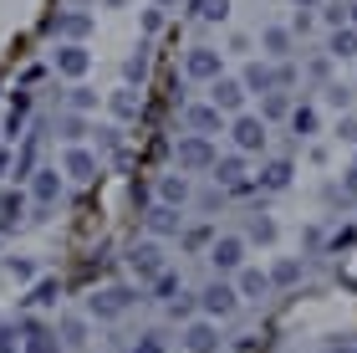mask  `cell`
Wrapping results in <instances>:
<instances>
[{"instance_id": "cell-37", "label": "cell", "mask_w": 357, "mask_h": 353, "mask_svg": "<svg viewBox=\"0 0 357 353\" xmlns=\"http://www.w3.org/2000/svg\"><path fill=\"white\" fill-rule=\"evenodd\" d=\"M6 271H10V277H15V282H31V277H36V266H31V261H15V256H10V261H6Z\"/></svg>"}, {"instance_id": "cell-35", "label": "cell", "mask_w": 357, "mask_h": 353, "mask_svg": "<svg viewBox=\"0 0 357 353\" xmlns=\"http://www.w3.org/2000/svg\"><path fill=\"white\" fill-rule=\"evenodd\" d=\"M82 134H87V123L77 118V113H72V118H61V138H67V143H77Z\"/></svg>"}, {"instance_id": "cell-17", "label": "cell", "mask_w": 357, "mask_h": 353, "mask_svg": "<svg viewBox=\"0 0 357 353\" xmlns=\"http://www.w3.org/2000/svg\"><path fill=\"white\" fill-rule=\"evenodd\" d=\"M52 31H56L61 41H82L87 31H92V15L87 10H67V15H56V21H52Z\"/></svg>"}, {"instance_id": "cell-15", "label": "cell", "mask_w": 357, "mask_h": 353, "mask_svg": "<svg viewBox=\"0 0 357 353\" xmlns=\"http://www.w3.org/2000/svg\"><path fill=\"white\" fill-rule=\"evenodd\" d=\"M215 180L230 185V189H245V154H215Z\"/></svg>"}, {"instance_id": "cell-45", "label": "cell", "mask_w": 357, "mask_h": 353, "mask_svg": "<svg viewBox=\"0 0 357 353\" xmlns=\"http://www.w3.org/2000/svg\"><path fill=\"white\" fill-rule=\"evenodd\" d=\"M153 6H164V10H169V6H178V0H153Z\"/></svg>"}, {"instance_id": "cell-26", "label": "cell", "mask_w": 357, "mask_h": 353, "mask_svg": "<svg viewBox=\"0 0 357 353\" xmlns=\"http://www.w3.org/2000/svg\"><path fill=\"white\" fill-rule=\"evenodd\" d=\"M261 185H266V189H286V185H291V164H286V159H275V164H266Z\"/></svg>"}, {"instance_id": "cell-34", "label": "cell", "mask_w": 357, "mask_h": 353, "mask_svg": "<svg viewBox=\"0 0 357 353\" xmlns=\"http://www.w3.org/2000/svg\"><path fill=\"white\" fill-rule=\"evenodd\" d=\"M250 240H275V220L255 215V220H250Z\"/></svg>"}, {"instance_id": "cell-22", "label": "cell", "mask_w": 357, "mask_h": 353, "mask_svg": "<svg viewBox=\"0 0 357 353\" xmlns=\"http://www.w3.org/2000/svg\"><path fill=\"white\" fill-rule=\"evenodd\" d=\"M158 200L164 205H184L189 200V180L184 174H164V180H158Z\"/></svg>"}, {"instance_id": "cell-18", "label": "cell", "mask_w": 357, "mask_h": 353, "mask_svg": "<svg viewBox=\"0 0 357 353\" xmlns=\"http://www.w3.org/2000/svg\"><path fill=\"white\" fill-rule=\"evenodd\" d=\"M21 215H26V195L21 189H0V236L21 226Z\"/></svg>"}, {"instance_id": "cell-13", "label": "cell", "mask_w": 357, "mask_h": 353, "mask_svg": "<svg viewBox=\"0 0 357 353\" xmlns=\"http://www.w3.org/2000/svg\"><path fill=\"white\" fill-rule=\"evenodd\" d=\"M128 266H133L143 282H153L158 271H164V251H158L153 240H138V246H133V256H128Z\"/></svg>"}, {"instance_id": "cell-21", "label": "cell", "mask_w": 357, "mask_h": 353, "mask_svg": "<svg viewBox=\"0 0 357 353\" xmlns=\"http://www.w3.org/2000/svg\"><path fill=\"white\" fill-rule=\"evenodd\" d=\"M327 57H337V62H347V57H357V26H332Z\"/></svg>"}, {"instance_id": "cell-2", "label": "cell", "mask_w": 357, "mask_h": 353, "mask_svg": "<svg viewBox=\"0 0 357 353\" xmlns=\"http://www.w3.org/2000/svg\"><path fill=\"white\" fill-rule=\"evenodd\" d=\"M230 138H235V149H240V154H261V149H266V118H255V113H235Z\"/></svg>"}, {"instance_id": "cell-12", "label": "cell", "mask_w": 357, "mask_h": 353, "mask_svg": "<svg viewBox=\"0 0 357 353\" xmlns=\"http://www.w3.org/2000/svg\"><path fill=\"white\" fill-rule=\"evenodd\" d=\"M61 174H67V180H77V185H92L97 180V154H87V149H72L61 154Z\"/></svg>"}, {"instance_id": "cell-10", "label": "cell", "mask_w": 357, "mask_h": 353, "mask_svg": "<svg viewBox=\"0 0 357 353\" xmlns=\"http://www.w3.org/2000/svg\"><path fill=\"white\" fill-rule=\"evenodd\" d=\"M87 67H92V52H87L82 41L56 46V72H61V77H72V82H77V77H87Z\"/></svg>"}, {"instance_id": "cell-40", "label": "cell", "mask_w": 357, "mask_h": 353, "mask_svg": "<svg viewBox=\"0 0 357 353\" xmlns=\"http://www.w3.org/2000/svg\"><path fill=\"white\" fill-rule=\"evenodd\" d=\"M158 26H164V6H158V10H149V15H143V31H158Z\"/></svg>"}, {"instance_id": "cell-24", "label": "cell", "mask_w": 357, "mask_h": 353, "mask_svg": "<svg viewBox=\"0 0 357 353\" xmlns=\"http://www.w3.org/2000/svg\"><path fill=\"white\" fill-rule=\"evenodd\" d=\"M261 46H266V57H291V31L286 26H266Z\"/></svg>"}, {"instance_id": "cell-16", "label": "cell", "mask_w": 357, "mask_h": 353, "mask_svg": "<svg viewBox=\"0 0 357 353\" xmlns=\"http://www.w3.org/2000/svg\"><path fill=\"white\" fill-rule=\"evenodd\" d=\"M235 292L250 297V302H261V297L271 292V277H266V271H255V266H240V271H235Z\"/></svg>"}, {"instance_id": "cell-42", "label": "cell", "mask_w": 357, "mask_h": 353, "mask_svg": "<svg viewBox=\"0 0 357 353\" xmlns=\"http://www.w3.org/2000/svg\"><path fill=\"white\" fill-rule=\"evenodd\" d=\"M342 189H347V195L357 200V169H347V180H342Z\"/></svg>"}, {"instance_id": "cell-5", "label": "cell", "mask_w": 357, "mask_h": 353, "mask_svg": "<svg viewBox=\"0 0 357 353\" xmlns=\"http://www.w3.org/2000/svg\"><path fill=\"white\" fill-rule=\"evenodd\" d=\"M209 266H215L220 277L240 271V266H245V240H240V236H220L215 246H209Z\"/></svg>"}, {"instance_id": "cell-11", "label": "cell", "mask_w": 357, "mask_h": 353, "mask_svg": "<svg viewBox=\"0 0 357 353\" xmlns=\"http://www.w3.org/2000/svg\"><path fill=\"white\" fill-rule=\"evenodd\" d=\"M184 123H189V134H225V113L215 103H189Z\"/></svg>"}, {"instance_id": "cell-30", "label": "cell", "mask_w": 357, "mask_h": 353, "mask_svg": "<svg viewBox=\"0 0 357 353\" xmlns=\"http://www.w3.org/2000/svg\"><path fill=\"white\" fill-rule=\"evenodd\" d=\"M67 103H72V113H92V108H97V92H92V87H72Z\"/></svg>"}, {"instance_id": "cell-43", "label": "cell", "mask_w": 357, "mask_h": 353, "mask_svg": "<svg viewBox=\"0 0 357 353\" xmlns=\"http://www.w3.org/2000/svg\"><path fill=\"white\" fill-rule=\"evenodd\" d=\"M327 353H357V343H337V348H327Z\"/></svg>"}, {"instance_id": "cell-36", "label": "cell", "mask_w": 357, "mask_h": 353, "mask_svg": "<svg viewBox=\"0 0 357 353\" xmlns=\"http://www.w3.org/2000/svg\"><path fill=\"white\" fill-rule=\"evenodd\" d=\"M174 287H178V277H174V271L164 266V271L153 277V292H158V297H174Z\"/></svg>"}, {"instance_id": "cell-1", "label": "cell", "mask_w": 357, "mask_h": 353, "mask_svg": "<svg viewBox=\"0 0 357 353\" xmlns=\"http://www.w3.org/2000/svg\"><path fill=\"white\" fill-rule=\"evenodd\" d=\"M138 302V292L133 287H102V292H92L87 297V312L97 317V323H112V317H123L128 308Z\"/></svg>"}, {"instance_id": "cell-19", "label": "cell", "mask_w": 357, "mask_h": 353, "mask_svg": "<svg viewBox=\"0 0 357 353\" xmlns=\"http://www.w3.org/2000/svg\"><path fill=\"white\" fill-rule=\"evenodd\" d=\"M178 226H184L178 205H164V200H158L153 210H149V231H153V236H178Z\"/></svg>"}, {"instance_id": "cell-39", "label": "cell", "mask_w": 357, "mask_h": 353, "mask_svg": "<svg viewBox=\"0 0 357 353\" xmlns=\"http://www.w3.org/2000/svg\"><path fill=\"white\" fill-rule=\"evenodd\" d=\"M337 138H347V143H357V118H342V123H337Z\"/></svg>"}, {"instance_id": "cell-20", "label": "cell", "mask_w": 357, "mask_h": 353, "mask_svg": "<svg viewBox=\"0 0 357 353\" xmlns=\"http://www.w3.org/2000/svg\"><path fill=\"white\" fill-rule=\"evenodd\" d=\"M107 108H112V118H123V123H133L138 118V108H143V98H138V92L133 87H118V92H112V98H107Z\"/></svg>"}, {"instance_id": "cell-27", "label": "cell", "mask_w": 357, "mask_h": 353, "mask_svg": "<svg viewBox=\"0 0 357 353\" xmlns=\"http://www.w3.org/2000/svg\"><path fill=\"white\" fill-rule=\"evenodd\" d=\"M296 277H301V261H291V256H286V261H275V266H271V287H291Z\"/></svg>"}, {"instance_id": "cell-41", "label": "cell", "mask_w": 357, "mask_h": 353, "mask_svg": "<svg viewBox=\"0 0 357 353\" xmlns=\"http://www.w3.org/2000/svg\"><path fill=\"white\" fill-rule=\"evenodd\" d=\"M169 312H174V317H189V312H194V302H189V297H178V302H169Z\"/></svg>"}, {"instance_id": "cell-23", "label": "cell", "mask_w": 357, "mask_h": 353, "mask_svg": "<svg viewBox=\"0 0 357 353\" xmlns=\"http://www.w3.org/2000/svg\"><path fill=\"white\" fill-rule=\"evenodd\" d=\"M240 82H245V92H271V87H275V72L266 67V62H250Z\"/></svg>"}, {"instance_id": "cell-33", "label": "cell", "mask_w": 357, "mask_h": 353, "mask_svg": "<svg viewBox=\"0 0 357 353\" xmlns=\"http://www.w3.org/2000/svg\"><path fill=\"white\" fill-rule=\"evenodd\" d=\"M261 98H266V113H261V118H281V113H291V103H286L275 87H271V92H261Z\"/></svg>"}, {"instance_id": "cell-28", "label": "cell", "mask_w": 357, "mask_h": 353, "mask_svg": "<svg viewBox=\"0 0 357 353\" xmlns=\"http://www.w3.org/2000/svg\"><path fill=\"white\" fill-rule=\"evenodd\" d=\"M143 77H149V57H143V52H133V57L123 62V82L133 87V82H143Z\"/></svg>"}, {"instance_id": "cell-31", "label": "cell", "mask_w": 357, "mask_h": 353, "mask_svg": "<svg viewBox=\"0 0 357 353\" xmlns=\"http://www.w3.org/2000/svg\"><path fill=\"white\" fill-rule=\"evenodd\" d=\"M291 128H296L301 138H306V134H317V108H296V113H291Z\"/></svg>"}, {"instance_id": "cell-4", "label": "cell", "mask_w": 357, "mask_h": 353, "mask_svg": "<svg viewBox=\"0 0 357 353\" xmlns=\"http://www.w3.org/2000/svg\"><path fill=\"white\" fill-rule=\"evenodd\" d=\"M178 169H215V143H209V134H184L178 138Z\"/></svg>"}, {"instance_id": "cell-32", "label": "cell", "mask_w": 357, "mask_h": 353, "mask_svg": "<svg viewBox=\"0 0 357 353\" xmlns=\"http://www.w3.org/2000/svg\"><path fill=\"white\" fill-rule=\"evenodd\" d=\"M56 297H61V287H56L52 277H46V282H36V292H31V302H41V308H52Z\"/></svg>"}, {"instance_id": "cell-8", "label": "cell", "mask_w": 357, "mask_h": 353, "mask_svg": "<svg viewBox=\"0 0 357 353\" xmlns=\"http://www.w3.org/2000/svg\"><path fill=\"white\" fill-rule=\"evenodd\" d=\"M184 348H189V353H220V328H215V317H189Z\"/></svg>"}, {"instance_id": "cell-9", "label": "cell", "mask_w": 357, "mask_h": 353, "mask_svg": "<svg viewBox=\"0 0 357 353\" xmlns=\"http://www.w3.org/2000/svg\"><path fill=\"white\" fill-rule=\"evenodd\" d=\"M21 333H26V353H67V343L56 338V328L36 323V317H26V323H21Z\"/></svg>"}, {"instance_id": "cell-38", "label": "cell", "mask_w": 357, "mask_h": 353, "mask_svg": "<svg viewBox=\"0 0 357 353\" xmlns=\"http://www.w3.org/2000/svg\"><path fill=\"white\" fill-rule=\"evenodd\" d=\"M133 353H164V338H153V333H149V338L133 343Z\"/></svg>"}, {"instance_id": "cell-29", "label": "cell", "mask_w": 357, "mask_h": 353, "mask_svg": "<svg viewBox=\"0 0 357 353\" xmlns=\"http://www.w3.org/2000/svg\"><path fill=\"white\" fill-rule=\"evenodd\" d=\"M61 343H67V348L87 343V323H82V317H67V323H61Z\"/></svg>"}, {"instance_id": "cell-46", "label": "cell", "mask_w": 357, "mask_h": 353, "mask_svg": "<svg viewBox=\"0 0 357 353\" xmlns=\"http://www.w3.org/2000/svg\"><path fill=\"white\" fill-rule=\"evenodd\" d=\"M352 21H357V6H352Z\"/></svg>"}, {"instance_id": "cell-7", "label": "cell", "mask_w": 357, "mask_h": 353, "mask_svg": "<svg viewBox=\"0 0 357 353\" xmlns=\"http://www.w3.org/2000/svg\"><path fill=\"white\" fill-rule=\"evenodd\" d=\"M184 77H194V82H215V77H220V52H215V46H189V52H184Z\"/></svg>"}, {"instance_id": "cell-25", "label": "cell", "mask_w": 357, "mask_h": 353, "mask_svg": "<svg viewBox=\"0 0 357 353\" xmlns=\"http://www.w3.org/2000/svg\"><path fill=\"white\" fill-rule=\"evenodd\" d=\"M189 10L199 15V21H225V15H230V0H189Z\"/></svg>"}, {"instance_id": "cell-14", "label": "cell", "mask_w": 357, "mask_h": 353, "mask_svg": "<svg viewBox=\"0 0 357 353\" xmlns=\"http://www.w3.org/2000/svg\"><path fill=\"white\" fill-rule=\"evenodd\" d=\"M31 200H36L41 210H52V205L61 200V174L56 169H36L31 174Z\"/></svg>"}, {"instance_id": "cell-3", "label": "cell", "mask_w": 357, "mask_h": 353, "mask_svg": "<svg viewBox=\"0 0 357 353\" xmlns=\"http://www.w3.org/2000/svg\"><path fill=\"white\" fill-rule=\"evenodd\" d=\"M209 103H215L220 108V113H245V82H240V77H215V82H209Z\"/></svg>"}, {"instance_id": "cell-6", "label": "cell", "mask_w": 357, "mask_h": 353, "mask_svg": "<svg viewBox=\"0 0 357 353\" xmlns=\"http://www.w3.org/2000/svg\"><path fill=\"white\" fill-rule=\"evenodd\" d=\"M199 308H204V317H230L240 308V292H235L230 282H209L204 292H199Z\"/></svg>"}, {"instance_id": "cell-44", "label": "cell", "mask_w": 357, "mask_h": 353, "mask_svg": "<svg viewBox=\"0 0 357 353\" xmlns=\"http://www.w3.org/2000/svg\"><path fill=\"white\" fill-rule=\"evenodd\" d=\"M296 6H301V10H317V6H321V0H296Z\"/></svg>"}]
</instances>
